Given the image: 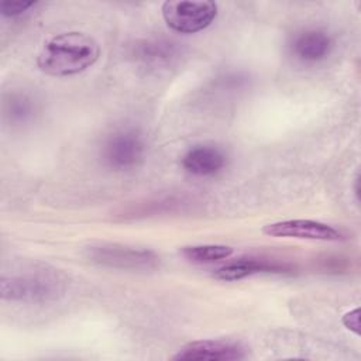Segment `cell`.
I'll list each match as a JSON object with an SVG mask.
<instances>
[{"instance_id":"6da1fadb","label":"cell","mask_w":361,"mask_h":361,"mask_svg":"<svg viewBox=\"0 0 361 361\" xmlns=\"http://www.w3.org/2000/svg\"><path fill=\"white\" fill-rule=\"evenodd\" d=\"M100 56L97 41L78 31L62 32L45 42L37 56V65L41 72L51 76L78 75L92 65Z\"/></svg>"},{"instance_id":"7a4b0ae2","label":"cell","mask_w":361,"mask_h":361,"mask_svg":"<svg viewBox=\"0 0 361 361\" xmlns=\"http://www.w3.org/2000/svg\"><path fill=\"white\" fill-rule=\"evenodd\" d=\"M166 25L180 34H195L207 28L217 16V3L209 0H168L162 4Z\"/></svg>"},{"instance_id":"3957f363","label":"cell","mask_w":361,"mask_h":361,"mask_svg":"<svg viewBox=\"0 0 361 361\" xmlns=\"http://www.w3.org/2000/svg\"><path fill=\"white\" fill-rule=\"evenodd\" d=\"M61 290L59 281L47 275L3 276L0 282L1 298L14 302H44L55 299Z\"/></svg>"},{"instance_id":"277c9868","label":"cell","mask_w":361,"mask_h":361,"mask_svg":"<svg viewBox=\"0 0 361 361\" xmlns=\"http://www.w3.org/2000/svg\"><path fill=\"white\" fill-rule=\"evenodd\" d=\"M86 257L99 265L124 269H149L158 262L155 252L118 244H99L86 250Z\"/></svg>"},{"instance_id":"5b68a950","label":"cell","mask_w":361,"mask_h":361,"mask_svg":"<svg viewBox=\"0 0 361 361\" xmlns=\"http://www.w3.org/2000/svg\"><path fill=\"white\" fill-rule=\"evenodd\" d=\"M145 145L134 130H121L111 134L103 145V161L109 168L127 171L135 168L144 158Z\"/></svg>"},{"instance_id":"8992f818","label":"cell","mask_w":361,"mask_h":361,"mask_svg":"<svg viewBox=\"0 0 361 361\" xmlns=\"http://www.w3.org/2000/svg\"><path fill=\"white\" fill-rule=\"evenodd\" d=\"M262 233L271 237H288L317 241H338L344 238V234L336 227L307 219H292L269 223L262 227Z\"/></svg>"},{"instance_id":"52a82bcc","label":"cell","mask_w":361,"mask_h":361,"mask_svg":"<svg viewBox=\"0 0 361 361\" xmlns=\"http://www.w3.org/2000/svg\"><path fill=\"white\" fill-rule=\"evenodd\" d=\"M245 348L228 340H196L185 344L172 357L176 361H234L245 358Z\"/></svg>"},{"instance_id":"ba28073f","label":"cell","mask_w":361,"mask_h":361,"mask_svg":"<svg viewBox=\"0 0 361 361\" xmlns=\"http://www.w3.org/2000/svg\"><path fill=\"white\" fill-rule=\"evenodd\" d=\"M334 48L333 37L322 28H307L295 34L290 41L292 54L302 62H319Z\"/></svg>"},{"instance_id":"9c48e42d","label":"cell","mask_w":361,"mask_h":361,"mask_svg":"<svg viewBox=\"0 0 361 361\" xmlns=\"http://www.w3.org/2000/svg\"><path fill=\"white\" fill-rule=\"evenodd\" d=\"M286 271H290V267L285 262L265 258H238L217 268L213 276L220 281H240L257 274H282Z\"/></svg>"},{"instance_id":"30bf717a","label":"cell","mask_w":361,"mask_h":361,"mask_svg":"<svg viewBox=\"0 0 361 361\" xmlns=\"http://www.w3.org/2000/svg\"><path fill=\"white\" fill-rule=\"evenodd\" d=\"M226 154L214 145L192 147L182 157L183 169L195 176H213L226 166Z\"/></svg>"},{"instance_id":"8fae6325","label":"cell","mask_w":361,"mask_h":361,"mask_svg":"<svg viewBox=\"0 0 361 361\" xmlns=\"http://www.w3.org/2000/svg\"><path fill=\"white\" fill-rule=\"evenodd\" d=\"M180 254L193 264H212L228 258L233 254V248L221 244H200L182 247Z\"/></svg>"},{"instance_id":"7c38bea8","label":"cell","mask_w":361,"mask_h":361,"mask_svg":"<svg viewBox=\"0 0 361 361\" xmlns=\"http://www.w3.org/2000/svg\"><path fill=\"white\" fill-rule=\"evenodd\" d=\"M35 103L24 93H14L6 102V116L14 124H24L34 117Z\"/></svg>"},{"instance_id":"4fadbf2b","label":"cell","mask_w":361,"mask_h":361,"mask_svg":"<svg viewBox=\"0 0 361 361\" xmlns=\"http://www.w3.org/2000/svg\"><path fill=\"white\" fill-rule=\"evenodd\" d=\"M173 48L171 44H162V42H147L145 45L140 47V58L147 62H162L171 58Z\"/></svg>"},{"instance_id":"5bb4252c","label":"cell","mask_w":361,"mask_h":361,"mask_svg":"<svg viewBox=\"0 0 361 361\" xmlns=\"http://www.w3.org/2000/svg\"><path fill=\"white\" fill-rule=\"evenodd\" d=\"M34 6L35 1H3L0 4V13L4 17H17Z\"/></svg>"},{"instance_id":"9a60e30c","label":"cell","mask_w":361,"mask_h":361,"mask_svg":"<svg viewBox=\"0 0 361 361\" xmlns=\"http://www.w3.org/2000/svg\"><path fill=\"white\" fill-rule=\"evenodd\" d=\"M345 329H348L350 331H353L354 334H360V309L355 307L350 312H347L343 319H341Z\"/></svg>"}]
</instances>
